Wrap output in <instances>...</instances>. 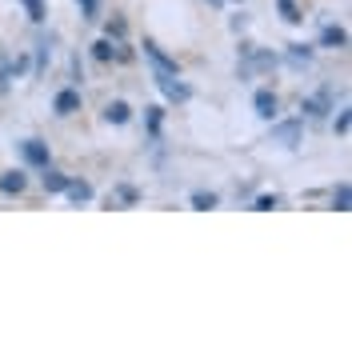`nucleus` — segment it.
Listing matches in <instances>:
<instances>
[{"label":"nucleus","instance_id":"15","mask_svg":"<svg viewBox=\"0 0 352 352\" xmlns=\"http://www.w3.org/2000/svg\"><path fill=\"white\" fill-rule=\"evenodd\" d=\"M308 60H312V48H308V44H292V48H288V65L292 68H305Z\"/></svg>","mask_w":352,"mask_h":352},{"label":"nucleus","instance_id":"16","mask_svg":"<svg viewBox=\"0 0 352 352\" xmlns=\"http://www.w3.org/2000/svg\"><path fill=\"white\" fill-rule=\"evenodd\" d=\"M276 8H280L285 24H300V21H305V12L296 8V0H276Z\"/></svg>","mask_w":352,"mask_h":352},{"label":"nucleus","instance_id":"7","mask_svg":"<svg viewBox=\"0 0 352 352\" xmlns=\"http://www.w3.org/2000/svg\"><path fill=\"white\" fill-rule=\"evenodd\" d=\"M21 153H24V160H28V164H36V168L48 164V144H44V140H24Z\"/></svg>","mask_w":352,"mask_h":352},{"label":"nucleus","instance_id":"3","mask_svg":"<svg viewBox=\"0 0 352 352\" xmlns=\"http://www.w3.org/2000/svg\"><path fill=\"white\" fill-rule=\"evenodd\" d=\"M276 60H272V52H261V48H244V60H241V76L248 80V76H256V72H264V68H272Z\"/></svg>","mask_w":352,"mask_h":352},{"label":"nucleus","instance_id":"1","mask_svg":"<svg viewBox=\"0 0 352 352\" xmlns=\"http://www.w3.org/2000/svg\"><path fill=\"white\" fill-rule=\"evenodd\" d=\"M153 80H156V88L164 92V100H173V104H184L192 92H188V85L180 80V72H153Z\"/></svg>","mask_w":352,"mask_h":352},{"label":"nucleus","instance_id":"10","mask_svg":"<svg viewBox=\"0 0 352 352\" xmlns=\"http://www.w3.org/2000/svg\"><path fill=\"white\" fill-rule=\"evenodd\" d=\"M92 56H96V60H112V56H120V60H124L129 52H124L120 44H112V36H104V41L92 44Z\"/></svg>","mask_w":352,"mask_h":352},{"label":"nucleus","instance_id":"17","mask_svg":"<svg viewBox=\"0 0 352 352\" xmlns=\"http://www.w3.org/2000/svg\"><path fill=\"white\" fill-rule=\"evenodd\" d=\"M21 4H24V12H28V21H36V24L44 21V4L41 0H21Z\"/></svg>","mask_w":352,"mask_h":352},{"label":"nucleus","instance_id":"2","mask_svg":"<svg viewBox=\"0 0 352 352\" xmlns=\"http://www.w3.org/2000/svg\"><path fill=\"white\" fill-rule=\"evenodd\" d=\"M305 136V120H285V124H272V144L280 148H296Z\"/></svg>","mask_w":352,"mask_h":352},{"label":"nucleus","instance_id":"8","mask_svg":"<svg viewBox=\"0 0 352 352\" xmlns=\"http://www.w3.org/2000/svg\"><path fill=\"white\" fill-rule=\"evenodd\" d=\"M24 188H28V176L16 168V173H4L0 176V192H8V197H21Z\"/></svg>","mask_w":352,"mask_h":352},{"label":"nucleus","instance_id":"22","mask_svg":"<svg viewBox=\"0 0 352 352\" xmlns=\"http://www.w3.org/2000/svg\"><path fill=\"white\" fill-rule=\"evenodd\" d=\"M208 4H212V8H220V4H224V0H208Z\"/></svg>","mask_w":352,"mask_h":352},{"label":"nucleus","instance_id":"11","mask_svg":"<svg viewBox=\"0 0 352 352\" xmlns=\"http://www.w3.org/2000/svg\"><path fill=\"white\" fill-rule=\"evenodd\" d=\"M104 120H109V124H129L132 109L124 104V100H112V104H104Z\"/></svg>","mask_w":352,"mask_h":352},{"label":"nucleus","instance_id":"18","mask_svg":"<svg viewBox=\"0 0 352 352\" xmlns=\"http://www.w3.org/2000/svg\"><path fill=\"white\" fill-rule=\"evenodd\" d=\"M192 208L208 212V208H217V197H212V192H197V197H192Z\"/></svg>","mask_w":352,"mask_h":352},{"label":"nucleus","instance_id":"13","mask_svg":"<svg viewBox=\"0 0 352 352\" xmlns=\"http://www.w3.org/2000/svg\"><path fill=\"white\" fill-rule=\"evenodd\" d=\"M44 192H65V184H68V176L65 173H56V168H52V164H44Z\"/></svg>","mask_w":352,"mask_h":352},{"label":"nucleus","instance_id":"4","mask_svg":"<svg viewBox=\"0 0 352 352\" xmlns=\"http://www.w3.org/2000/svg\"><path fill=\"white\" fill-rule=\"evenodd\" d=\"M300 112H305L308 120H320V116L329 112V88H320L316 96H308V100H300Z\"/></svg>","mask_w":352,"mask_h":352},{"label":"nucleus","instance_id":"20","mask_svg":"<svg viewBox=\"0 0 352 352\" xmlns=\"http://www.w3.org/2000/svg\"><path fill=\"white\" fill-rule=\"evenodd\" d=\"M332 129L340 132V136H349V109H340V112H336V120H332Z\"/></svg>","mask_w":352,"mask_h":352},{"label":"nucleus","instance_id":"21","mask_svg":"<svg viewBox=\"0 0 352 352\" xmlns=\"http://www.w3.org/2000/svg\"><path fill=\"white\" fill-rule=\"evenodd\" d=\"M116 200H120V204H132V200H136V192H132V188H120V192H116Z\"/></svg>","mask_w":352,"mask_h":352},{"label":"nucleus","instance_id":"19","mask_svg":"<svg viewBox=\"0 0 352 352\" xmlns=\"http://www.w3.org/2000/svg\"><path fill=\"white\" fill-rule=\"evenodd\" d=\"M252 208H256V212H272V208H280V197H256Z\"/></svg>","mask_w":352,"mask_h":352},{"label":"nucleus","instance_id":"14","mask_svg":"<svg viewBox=\"0 0 352 352\" xmlns=\"http://www.w3.org/2000/svg\"><path fill=\"white\" fill-rule=\"evenodd\" d=\"M332 208H336V212H349V208H352V188H349V180H340V184H336V192H332Z\"/></svg>","mask_w":352,"mask_h":352},{"label":"nucleus","instance_id":"9","mask_svg":"<svg viewBox=\"0 0 352 352\" xmlns=\"http://www.w3.org/2000/svg\"><path fill=\"white\" fill-rule=\"evenodd\" d=\"M320 48H349V32H344L340 24H329V28L320 32Z\"/></svg>","mask_w":352,"mask_h":352},{"label":"nucleus","instance_id":"5","mask_svg":"<svg viewBox=\"0 0 352 352\" xmlns=\"http://www.w3.org/2000/svg\"><path fill=\"white\" fill-rule=\"evenodd\" d=\"M52 109H56V116H72V112H80V92H76V88H65V92H56Z\"/></svg>","mask_w":352,"mask_h":352},{"label":"nucleus","instance_id":"12","mask_svg":"<svg viewBox=\"0 0 352 352\" xmlns=\"http://www.w3.org/2000/svg\"><path fill=\"white\" fill-rule=\"evenodd\" d=\"M65 192H68V200H76V204H88V200H92V184H88V180H68Z\"/></svg>","mask_w":352,"mask_h":352},{"label":"nucleus","instance_id":"6","mask_svg":"<svg viewBox=\"0 0 352 352\" xmlns=\"http://www.w3.org/2000/svg\"><path fill=\"white\" fill-rule=\"evenodd\" d=\"M252 109H256L261 120H276V109H280V104H276V96H272L268 88H261V92H256V100H252Z\"/></svg>","mask_w":352,"mask_h":352}]
</instances>
